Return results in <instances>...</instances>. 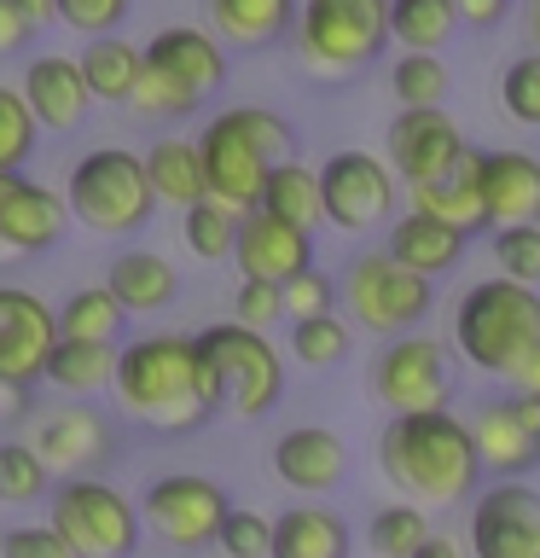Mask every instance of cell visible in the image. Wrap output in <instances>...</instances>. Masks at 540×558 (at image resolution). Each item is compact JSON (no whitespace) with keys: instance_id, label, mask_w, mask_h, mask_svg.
<instances>
[{"instance_id":"1","label":"cell","mask_w":540,"mask_h":558,"mask_svg":"<svg viewBox=\"0 0 540 558\" xmlns=\"http://www.w3.org/2000/svg\"><path fill=\"white\" fill-rule=\"evenodd\" d=\"M111 396L134 425H146L157 436L204 430L226 408L221 373L204 361L198 338H181V331H151V338L122 343Z\"/></svg>"},{"instance_id":"2","label":"cell","mask_w":540,"mask_h":558,"mask_svg":"<svg viewBox=\"0 0 540 558\" xmlns=\"http://www.w3.org/2000/svg\"><path fill=\"white\" fill-rule=\"evenodd\" d=\"M378 465L413 506H459L477 495L482 460L470 442V425L447 408L435 413H390L378 430Z\"/></svg>"},{"instance_id":"3","label":"cell","mask_w":540,"mask_h":558,"mask_svg":"<svg viewBox=\"0 0 540 558\" xmlns=\"http://www.w3.org/2000/svg\"><path fill=\"white\" fill-rule=\"evenodd\" d=\"M198 157H204L209 198L250 216L261 204V186H268V169L296 157V129L268 105H226L221 117L204 122Z\"/></svg>"},{"instance_id":"4","label":"cell","mask_w":540,"mask_h":558,"mask_svg":"<svg viewBox=\"0 0 540 558\" xmlns=\"http://www.w3.org/2000/svg\"><path fill=\"white\" fill-rule=\"evenodd\" d=\"M540 343V291L517 279H477L453 308V349L494 378H517Z\"/></svg>"},{"instance_id":"5","label":"cell","mask_w":540,"mask_h":558,"mask_svg":"<svg viewBox=\"0 0 540 558\" xmlns=\"http://www.w3.org/2000/svg\"><path fill=\"white\" fill-rule=\"evenodd\" d=\"M64 204L70 221L87 227L99 239H128L151 221V181H146V157L128 146H94L87 157H76L64 181Z\"/></svg>"},{"instance_id":"6","label":"cell","mask_w":540,"mask_h":558,"mask_svg":"<svg viewBox=\"0 0 540 558\" xmlns=\"http://www.w3.org/2000/svg\"><path fill=\"white\" fill-rule=\"evenodd\" d=\"M296 59L326 82L378 64L390 47V0H296Z\"/></svg>"},{"instance_id":"7","label":"cell","mask_w":540,"mask_h":558,"mask_svg":"<svg viewBox=\"0 0 540 558\" xmlns=\"http://www.w3.org/2000/svg\"><path fill=\"white\" fill-rule=\"evenodd\" d=\"M338 303L348 326L372 331V338H401V331L425 326V314L435 308V279L407 274L390 251H360L338 279Z\"/></svg>"},{"instance_id":"8","label":"cell","mask_w":540,"mask_h":558,"mask_svg":"<svg viewBox=\"0 0 540 558\" xmlns=\"http://www.w3.org/2000/svg\"><path fill=\"white\" fill-rule=\"evenodd\" d=\"M47 523L70 541L76 558H134L139 547V506L122 495L116 483L105 477H59L52 488V506H47Z\"/></svg>"},{"instance_id":"9","label":"cell","mask_w":540,"mask_h":558,"mask_svg":"<svg viewBox=\"0 0 540 558\" xmlns=\"http://www.w3.org/2000/svg\"><path fill=\"white\" fill-rule=\"evenodd\" d=\"M198 349H204V361L221 373L226 408H233L238 418H261V413L279 408V396H285V355L273 349L268 331H250L238 320L204 326Z\"/></svg>"},{"instance_id":"10","label":"cell","mask_w":540,"mask_h":558,"mask_svg":"<svg viewBox=\"0 0 540 558\" xmlns=\"http://www.w3.org/2000/svg\"><path fill=\"white\" fill-rule=\"evenodd\" d=\"M226 512H233L226 488L216 477H198V471H169V477L146 483V495H139V523L181 553L216 547Z\"/></svg>"},{"instance_id":"11","label":"cell","mask_w":540,"mask_h":558,"mask_svg":"<svg viewBox=\"0 0 540 558\" xmlns=\"http://www.w3.org/2000/svg\"><path fill=\"white\" fill-rule=\"evenodd\" d=\"M395 169L372 151H331L320 163V209L338 233H372L395 221Z\"/></svg>"},{"instance_id":"12","label":"cell","mask_w":540,"mask_h":558,"mask_svg":"<svg viewBox=\"0 0 540 558\" xmlns=\"http://www.w3.org/2000/svg\"><path fill=\"white\" fill-rule=\"evenodd\" d=\"M447 349L425 338V331H401V338H383L378 361H372V396L390 413H435L447 408Z\"/></svg>"},{"instance_id":"13","label":"cell","mask_w":540,"mask_h":558,"mask_svg":"<svg viewBox=\"0 0 540 558\" xmlns=\"http://www.w3.org/2000/svg\"><path fill=\"white\" fill-rule=\"evenodd\" d=\"M470 558H540V488L523 477H494L470 495L465 523Z\"/></svg>"},{"instance_id":"14","label":"cell","mask_w":540,"mask_h":558,"mask_svg":"<svg viewBox=\"0 0 540 558\" xmlns=\"http://www.w3.org/2000/svg\"><path fill=\"white\" fill-rule=\"evenodd\" d=\"M470 425V442H477L482 477H529L540 465V396L512 390L500 401H482Z\"/></svg>"},{"instance_id":"15","label":"cell","mask_w":540,"mask_h":558,"mask_svg":"<svg viewBox=\"0 0 540 558\" xmlns=\"http://www.w3.org/2000/svg\"><path fill=\"white\" fill-rule=\"evenodd\" d=\"M52 343H59V314L24 286H0V384L29 396L47 378Z\"/></svg>"},{"instance_id":"16","label":"cell","mask_w":540,"mask_h":558,"mask_svg":"<svg viewBox=\"0 0 540 558\" xmlns=\"http://www.w3.org/2000/svg\"><path fill=\"white\" fill-rule=\"evenodd\" d=\"M383 151H390L383 163L395 169V181L425 186L465 157V134L442 105H425V111H395L390 134H383Z\"/></svg>"},{"instance_id":"17","label":"cell","mask_w":540,"mask_h":558,"mask_svg":"<svg viewBox=\"0 0 540 558\" xmlns=\"http://www.w3.org/2000/svg\"><path fill=\"white\" fill-rule=\"evenodd\" d=\"M233 262H238V279L285 286V279H296L303 268H314V233L268 216V209H250V216H238Z\"/></svg>"},{"instance_id":"18","label":"cell","mask_w":540,"mask_h":558,"mask_svg":"<svg viewBox=\"0 0 540 558\" xmlns=\"http://www.w3.org/2000/svg\"><path fill=\"white\" fill-rule=\"evenodd\" d=\"M64 227H70V204L59 192L29 181V174H12L7 198H0V244H7V256H47L64 239Z\"/></svg>"},{"instance_id":"19","label":"cell","mask_w":540,"mask_h":558,"mask_svg":"<svg viewBox=\"0 0 540 558\" xmlns=\"http://www.w3.org/2000/svg\"><path fill=\"white\" fill-rule=\"evenodd\" d=\"M273 477L296 495H331L348 477V448L326 425H291L273 436Z\"/></svg>"},{"instance_id":"20","label":"cell","mask_w":540,"mask_h":558,"mask_svg":"<svg viewBox=\"0 0 540 558\" xmlns=\"http://www.w3.org/2000/svg\"><path fill=\"white\" fill-rule=\"evenodd\" d=\"M35 453H41V465L59 471V477H87V471L111 453V425H105L99 408L70 401V408L47 413L41 425H35Z\"/></svg>"},{"instance_id":"21","label":"cell","mask_w":540,"mask_h":558,"mask_svg":"<svg viewBox=\"0 0 540 558\" xmlns=\"http://www.w3.org/2000/svg\"><path fill=\"white\" fill-rule=\"evenodd\" d=\"M477 181H482V209H488V233L517 221H540V157L494 146L477 151Z\"/></svg>"},{"instance_id":"22","label":"cell","mask_w":540,"mask_h":558,"mask_svg":"<svg viewBox=\"0 0 540 558\" xmlns=\"http://www.w3.org/2000/svg\"><path fill=\"white\" fill-rule=\"evenodd\" d=\"M139 52H146V64H157L163 76H174L186 94H198V99H209V94L226 82V47H221L209 29H198V24H169V29H157Z\"/></svg>"},{"instance_id":"23","label":"cell","mask_w":540,"mask_h":558,"mask_svg":"<svg viewBox=\"0 0 540 558\" xmlns=\"http://www.w3.org/2000/svg\"><path fill=\"white\" fill-rule=\"evenodd\" d=\"M17 94H24L29 117L41 122V134H64L76 129V122L94 111V94H87L82 82V64L76 59H59V52H41V59H29L24 82H17Z\"/></svg>"},{"instance_id":"24","label":"cell","mask_w":540,"mask_h":558,"mask_svg":"<svg viewBox=\"0 0 540 558\" xmlns=\"http://www.w3.org/2000/svg\"><path fill=\"white\" fill-rule=\"evenodd\" d=\"M465 233L459 227H447V221H435V216H425V209H407V216H395L390 221V233H383V251H390L407 274H418V279H442V274H453L465 262Z\"/></svg>"},{"instance_id":"25","label":"cell","mask_w":540,"mask_h":558,"mask_svg":"<svg viewBox=\"0 0 540 558\" xmlns=\"http://www.w3.org/2000/svg\"><path fill=\"white\" fill-rule=\"evenodd\" d=\"M105 286L128 314H163L174 296H181V274L163 251H146V244H128V251L111 256L105 268Z\"/></svg>"},{"instance_id":"26","label":"cell","mask_w":540,"mask_h":558,"mask_svg":"<svg viewBox=\"0 0 540 558\" xmlns=\"http://www.w3.org/2000/svg\"><path fill=\"white\" fill-rule=\"evenodd\" d=\"M413 192V209L425 216L459 227V233H488V209H482V181H477V146H465V157L453 163L447 174H435L425 186H407Z\"/></svg>"},{"instance_id":"27","label":"cell","mask_w":540,"mask_h":558,"mask_svg":"<svg viewBox=\"0 0 540 558\" xmlns=\"http://www.w3.org/2000/svg\"><path fill=\"white\" fill-rule=\"evenodd\" d=\"M296 29V0H209V35L221 47H279Z\"/></svg>"},{"instance_id":"28","label":"cell","mask_w":540,"mask_h":558,"mask_svg":"<svg viewBox=\"0 0 540 558\" xmlns=\"http://www.w3.org/2000/svg\"><path fill=\"white\" fill-rule=\"evenodd\" d=\"M348 547H355L348 523L331 512V506L303 500V506H291V512L273 518L268 558H348Z\"/></svg>"},{"instance_id":"29","label":"cell","mask_w":540,"mask_h":558,"mask_svg":"<svg viewBox=\"0 0 540 558\" xmlns=\"http://www.w3.org/2000/svg\"><path fill=\"white\" fill-rule=\"evenodd\" d=\"M116 349L122 343H82V338H59L52 343V355H47V378L59 396H99V390H111V378H116Z\"/></svg>"},{"instance_id":"30","label":"cell","mask_w":540,"mask_h":558,"mask_svg":"<svg viewBox=\"0 0 540 558\" xmlns=\"http://www.w3.org/2000/svg\"><path fill=\"white\" fill-rule=\"evenodd\" d=\"M146 181H151V198L157 204H174V209H192L198 198H209L204 186V157H198V140H151L146 151Z\"/></svg>"},{"instance_id":"31","label":"cell","mask_w":540,"mask_h":558,"mask_svg":"<svg viewBox=\"0 0 540 558\" xmlns=\"http://www.w3.org/2000/svg\"><path fill=\"white\" fill-rule=\"evenodd\" d=\"M76 64H82V82H87V94H94V105H128L146 52L134 41H122V35H99V41H87L76 52Z\"/></svg>"},{"instance_id":"32","label":"cell","mask_w":540,"mask_h":558,"mask_svg":"<svg viewBox=\"0 0 540 558\" xmlns=\"http://www.w3.org/2000/svg\"><path fill=\"white\" fill-rule=\"evenodd\" d=\"M256 209H268V216H279V221H291V227H303V233H314V227L326 221V209H320V169L296 163V157L273 163Z\"/></svg>"},{"instance_id":"33","label":"cell","mask_w":540,"mask_h":558,"mask_svg":"<svg viewBox=\"0 0 540 558\" xmlns=\"http://www.w3.org/2000/svg\"><path fill=\"white\" fill-rule=\"evenodd\" d=\"M128 331V308L111 296V286H82L64 296L59 308V338H82V343H116Z\"/></svg>"},{"instance_id":"34","label":"cell","mask_w":540,"mask_h":558,"mask_svg":"<svg viewBox=\"0 0 540 558\" xmlns=\"http://www.w3.org/2000/svg\"><path fill=\"white\" fill-rule=\"evenodd\" d=\"M459 12L453 0H390V41L407 52H435L453 41Z\"/></svg>"},{"instance_id":"35","label":"cell","mask_w":540,"mask_h":558,"mask_svg":"<svg viewBox=\"0 0 540 558\" xmlns=\"http://www.w3.org/2000/svg\"><path fill=\"white\" fill-rule=\"evenodd\" d=\"M430 535H435L430 530V512H425V506H413V500L378 506L372 523H366V547H372L378 558H413Z\"/></svg>"},{"instance_id":"36","label":"cell","mask_w":540,"mask_h":558,"mask_svg":"<svg viewBox=\"0 0 540 558\" xmlns=\"http://www.w3.org/2000/svg\"><path fill=\"white\" fill-rule=\"evenodd\" d=\"M348 343H355V326L343 314H314V320H291V361L308 366V373H326V366L348 361Z\"/></svg>"},{"instance_id":"37","label":"cell","mask_w":540,"mask_h":558,"mask_svg":"<svg viewBox=\"0 0 540 558\" xmlns=\"http://www.w3.org/2000/svg\"><path fill=\"white\" fill-rule=\"evenodd\" d=\"M181 239L198 262H226L238 239V209H226L221 198H198L192 209H181Z\"/></svg>"},{"instance_id":"38","label":"cell","mask_w":540,"mask_h":558,"mask_svg":"<svg viewBox=\"0 0 540 558\" xmlns=\"http://www.w3.org/2000/svg\"><path fill=\"white\" fill-rule=\"evenodd\" d=\"M52 471L41 465L35 442H17V436H0V506H35L47 500Z\"/></svg>"},{"instance_id":"39","label":"cell","mask_w":540,"mask_h":558,"mask_svg":"<svg viewBox=\"0 0 540 558\" xmlns=\"http://www.w3.org/2000/svg\"><path fill=\"white\" fill-rule=\"evenodd\" d=\"M390 87L401 99V111H425V105L447 99V64L442 52H401L390 64Z\"/></svg>"},{"instance_id":"40","label":"cell","mask_w":540,"mask_h":558,"mask_svg":"<svg viewBox=\"0 0 540 558\" xmlns=\"http://www.w3.org/2000/svg\"><path fill=\"white\" fill-rule=\"evenodd\" d=\"M198 94H186L174 76H163L157 64H139V82H134V94H128V111L139 117V122H181V117H192L198 111Z\"/></svg>"},{"instance_id":"41","label":"cell","mask_w":540,"mask_h":558,"mask_svg":"<svg viewBox=\"0 0 540 558\" xmlns=\"http://www.w3.org/2000/svg\"><path fill=\"white\" fill-rule=\"evenodd\" d=\"M35 146H41V122L29 117V105L12 82H0V174H24Z\"/></svg>"},{"instance_id":"42","label":"cell","mask_w":540,"mask_h":558,"mask_svg":"<svg viewBox=\"0 0 540 558\" xmlns=\"http://www.w3.org/2000/svg\"><path fill=\"white\" fill-rule=\"evenodd\" d=\"M488 251L500 262V279H517V286L540 291V221H517V227H494Z\"/></svg>"},{"instance_id":"43","label":"cell","mask_w":540,"mask_h":558,"mask_svg":"<svg viewBox=\"0 0 540 558\" xmlns=\"http://www.w3.org/2000/svg\"><path fill=\"white\" fill-rule=\"evenodd\" d=\"M500 105L523 129H540V52H517L500 76Z\"/></svg>"},{"instance_id":"44","label":"cell","mask_w":540,"mask_h":558,"mask_svg":"<svg viewBox=\"0 0 540 558\" xmlns=\"http://www.w3.org/2000/svg\"><path fill=\"white\" fill-rule=\"evenodd\" d=\"M285 296V320H314V314H338V279L320 274V268H303L296 279L279 286Z\"/></svg>"},{"instance_id":"45","label":"cell","mask_w":540,"mask_h":558,"mask_svg":"<svg viewBox=\"0 0 540 558\" xmlns=\"http://www.w3.org/2000/svg\"><path fill=\"white\" fill-rule=\"evenodd\" d=\"M216 547L226 553V558H268V547H273V518L268 512H226L221 518V535H216Z\"/></svg>"},{"instance_id":"46","label":"cell","mask_w":540,"mask_h":558,"mask_svg":"<svg viewBox=\"0 0 540 558\" xmlns=\"http://www.w3.org/2000/svg\"><path fill=\"white\" fill-rule=\"evenodd\" d=\"M134 12V0H59V24H70L87 41L99 35H116V24Z\"/></svg>"},{"instance_id":"47","label":"cell","mask_w":540,"mask_h":558,"mask_svg":"<svg viewBox=\"0 0 540 558\" xmlns=\"http://www.w3.org/2000/svg\"><path fill=\"white\" fill-rule=\"evenodd\" d=\"M233 320L250 326V331H268L285 320V296H279V286H268V279H238L233 291Z\"/></svg>"},{"instance_id":"48","label":"cell","mask_w":540,"mask_h":558,"mask_svg":"<svg viewBox=\"0 0 540 558\" xmlns=\"http://www.w3.org/2000/svg\"><path fill=\"white\" fill-rule=\"evenodd\" d=\"M0 558H76V553H70V541L52 523H12L0 535Z\"/></svg>"},{"instance_id":"49","label":"cell","mask_w":540,"mask_h":558,"mask_svg":"<svg viewBox=\"0 0 540 558\" xmlns=\"http://www.w3.org/2000/svg\"><path fill=\"white\" fill-rule=\"evenodd\" d=\"M453 12H459V24H470V29H494V24H505L512 0H453Z\"/></svg>"},{"instance_id":"50","label":"cell","mask_w":540,"mask_h":558,"mask_svg":"<svg viewBox=\"0 0 540 558\" xmlns=\"http://www.w3.org/2000/svg\"><path fill=\"white\" fill-rule=\"evenodd\" d=\"M29 41H35V24L12 7V0H0V52H17V47H29Z\"/></svg>"},{"instance_id":"51","label":"cell","mask_w":540,"mask_h":558,"mask_svg":"<svg viewBox=\"0 0 540 558\" xmlns=\"http://www.w3.org/2000/svg\"><path fill=\"white\" fill-rule=\"evenodd\" d=\"M12 7H17V12H24V17H29V24H35V29H47V24H59V0H12Z\"/></svg>"},{"instance_id":"52","label":"cell","mask_w":540,"mask_h":558,"mask_svg":"<svg viewBox=\"0 0 540 558\" xmlns=\"http://www.w3.org/2000/svg\"><path fill=\"white\" fill-rule=\"evenodd\" d=\"M512 384H517V390H529V396H540V343L529 349V361L517 366V378H512Z\"/></svg>"},{"instance_id":"53","label":"cell","mask_w":540,"mask_h":558,"mask_svg":"<svg viewBox=\"0 0 540 558\" xmlns=\"http://www.w3.org/2000/svg\"><path fill=\"white\" fill-rule=\"evenodd\" d=\"M413 558H465V553H459V547H453V541H447V535H430V541H425V547H418Z\"/></svg>"},{"instance_id":"54","label":"cell","mask_w":540,"mask_h":558,"mask_svg":"<svg viewBox=\"0 0 540 558\" xmlns=\"http://www.w3.org/2000/svg\"><path fill=\"white\" fill-rule=\"evenodd\" d=\"M24 401H29L24 390H12V384H0V418H12L17 408H24Z\"/></svg>"},{"instance_id":"55","label":"cell","mask_w":540,"mask_h":558,"mask_svg":"<svg viewBox=\"0 0 540 558\" xmlns=\"http://www.w3.org/2000/svg\"><path fill=\"white\" fill-rule=\"evenodd\" d=\"M529 41H535V52H540V0H529Z\"/></svg>"},{"instance_id":"56","label":"cell","mask_w":540,"mask_h":558,"mask_svg":"<svg viewBox=\"0 0 540 558\" xmlns=\"http://www.w3.org/2000/svg\"><path fill=\"white\" fill-rule=\"evenodd\" d=\"M7 186H12V174H0V198H7ZM0 262H12V256H7V244H0Z\"/></svg>"}]
</instances>
